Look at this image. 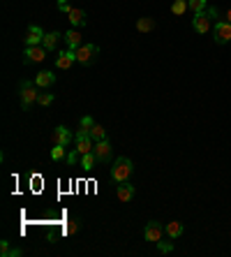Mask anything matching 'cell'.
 <instances>
[{
    "label": "cell",
    "mask_w": 231,
    "mask_h": 257,
    "mask_svg": "<svg viewBox=\"0 0 231 257\" xmlns=\"http://www.w3.org/2000/svg\"><path fill=\"white\" fill-rule=\"evenodd\" d=\"M136 30H139V33H151V30H155V19H151V17L136 19Z\"/></svg>",
    "instance_id": "d6986e66"
},
{
    "label": "cell",
    "mask_w": 231,
    "mask_h": 257,
    "mask_svg": "<svg viewBox=\"0 0 231 257\" xmlns=\"http://www.w3.org/2000/svg\"><path fill=\"white\" fill-rule=\"evenodd\" d=\"M79 230H81V220H79V218H74V220H70L67 225H65V234H70V236H72V234H77Z\"/></svg>",
    "instance_id": "484cf974"
},
{
    "label": "cell",
    "mask_w": 231,
    "mask_h": 257,
    "mask_svg": "<svg viewBox=\"0 0 231 257\" xmlns=\"http://www.w3.org/2000/svg\"><path fill=\"white\" fill-rule=\"evenodd\" d=\"M93 125H95V121H93V116H83V118L79 121V128H81V130H90Z\"/></svg>",
    "instance_id": "f1b7e54d"
},
{
    "label": "cell",
    "mask_w": 231,
    "mask_h": 257,
    "mask_svg": "<svg viewBox=\"0 0 231 257\" xmlns=\"http://www.w3.org/2000/svg\"><path fill=\"white\" fill-rule=\"evenodd\" d=\"M77 63V51L74 49H65L56 56V67L58 70H72V65Z\"/></svg>",
    "instance_id": "ba28073f"
},
{
    "label": "cell",
    "mask_w": 231,
    "mask_h": 257,
    "mask_svg": "<svg viewBox=\"0 0 231 257\" xmlns=\"http://www.w3.org/2000/svg\"><path fill=\"white\" fill-rule=\"evenodd\" d=\"M90 137H93V142L97 144V142H104V139H107V130H104V128H102V125H93V128H90Z\"/></svg>",
    "instance_id": "7402d4cb"
},
{
    "label": "cell",
    "mask_w": 231,
    "mask_h": 257,
    "mask_svg": "<svg viewBox=\"0 0 231 257\" xmlns=\"http://www.w3.org/2000/svg\"><path fill=\"white\" fill-rule=\"evenodd\" d=\"M51 139H54V144H60V146H70V142L74 139V134L70 132V128H67V125H58L54 132H51Z\"/></svg>",
    "instance_id": "4fadbf2b"
},
{
    "label": "cell",
    "mask_w": 231,
    "mask_h": 257,
    "mask_svg": "<svg viewBox=\"0 0 231 257\" xmlns=\"http://www.w3.org/2000/svg\"><path fill=\"white\" fill-rule=\"evenodd\" d=\"M62 40L67 42V49H74V51H77V49H79V46L83 44V35H81L77 28H70V30H67V33L62 35Z\"/></svg>",
    "instance_id": "9a60e30c"
},
{
    "label": "cell",
    "mask_w": 231,
    "mask_h": 257,
    "mask_svg": "<svg viewBox=\"0 0 231 257\" xmlns=\"http://www.w3.org/2000/svg\"><path fill=\"white\" fill-rule=\"evenodd\" d=\"M187 9H190V2H187V0H173V5H171V14L183 17Z\"/></svg>",
    "instance_id": "44dd1931"
},
{
    "label": "cell",
    "mask_w": 231,
    "mask_h": 257,
    "mask_svg": "<svg viewBox=\"0 0 231 257\" xmlns=\"http://www.w3.org/2000/svg\"><path fill=\"white\" fill-rule=\"evenodd\" d=\"M190 2V12L192 14H201L208 9V0H187Z\"/></svg>",
    "instance_id": "603a6c76"
},
{
    "label": "cell",
    "mask_w": 231,
    "mask_h": 257,
    "mask_svg": "<svg viewBox=\"0 0 231 257\" xmlns=\"http://www.w3.org/2000/svg\"><path fill=\"white\" fill-rule=\"evenodd\" d=\"M65 146H60V144H54V149H51V160L54 162H60V160H65Z\"/></svg>",
    "instance_id": "cb8c5ba5"
},
{
    "label": "cell",
    "mask_w": 231,
    "mask_h": 257,
    "mask_svg": "<svg viewBox=\"0 0 231 257\" xmlns=\"http://www.w3.org/2000/svg\"><path fill=\"white\" fill-rule=\"evenodd\" d=\"M97 53H99V46L97 44H90V42L86 44V42H83V44L77 49V63H79V65H83V67H88V65H93V63H95Z\"/></svg>",
    "instance_id": "3957f363"
},
{
    "label": "cell",
    "mask_w": 231,
    "mask_h": 257,
    "mask_svg": "<svg viewBox=\"0 0 231 257\" xmlns=\"http://www.w3.org/2000/svg\"><path fill=\"white\" fill-rule=\"evenodd\" d=\"M206 12H208V17L213 19V21H220V19H222V12H220L217 7H208Z\"/></svg>",
    "instance_id": "4dcf8cb0"
},
{
    "label": "cell",
    "mask_w": 231,
    "mask_h": 257,
    "mask_svg": "<svg viewBox=\"0 0 231 257\" xmlns=\"http://www.w3.org/2000/svg\"><path fill=\"white\" fill-rule=\"evenodd\" d=\"M37 95H39L37 84H33V81H28V79L21 81V86H19V98H21L23 111H28V109L33 107V102H37Z\"/></svg>",
    "instance_id": "7a4b0ae2"
},
{
    "label": "cell",
    "mask_w": 231,
    "mask_h": 257,
    "mask_svg": "<svg viewBox=\"0 0 231 257\" xmlns=\"http://www.w3.org/2000/svg\"><path fill=\"white\" fill-rule=\"evenodd\" d=\"M60 33L58 30H51V33H46L44 35V40H42V46H44L46 51L51 53V51H56V46H58V42H60Z\"/></svg>",
    "instance_id": "e0dca14e"
},
{
    "label": "cell",
    "mask_w": 231,
    "mask_h": 257,
    "mask_svg": "<svg viewBox=\"0 0 231 257\" xmlns=\"http://www.w3.org/2000/svg\"><path fill=\"white\" fill-rule=\"evenodd\" d=\"M157 250H160V253H164V255H167V253H173V241H157Z\"/></svg>",
    "instance_id": "83f0119b"
},
{
    "label": "cell",
    "mask_w": 231,
    "mask_h": 257,
    "mask_svg": "<svg viewBox=\"0 0 231 257\" xmlns=\"http://www.w3.org/2000/svg\"><path fill=\"white\" fill-rule=\"evenodd\" d=\"M58 9H60V12H65V14H70V12H72L74 7H72L67 0H58Z\"/></svg>",
    "instance_id": "1f68e13d"
},
{
    "label": "cell",
    "mask_w": 231,
    "mask_h": 257,
    "mask_svg": "<svg viewBox=\"0 0 231 257\" xmlns=\"http://www.w3.org/2000/svg\"><path fill=\"white\" fill-rule=\"evenodd\" d=\"M54 100H56L54 93H46V90H44V93H39V95H37V105H39V107H49Z\"/></svg>",
    "instance_id": "d4e9b609"
},
{
    "label": "cell",
    "mask_w": 231,
    "mask_h": 257,
    "mask_svg": "<svg viewBox=\"0 0 231 257\" xmlns=\"http://www.w3.org/2000/svg\"><path fill=\"white\" fill-rule=\"evenodd\" d=\"M213 40H215V44H229L231 42V23L229 21H224V19H220V21H215V26H213Z\"/></svg>",
    "instance_id": "277c9868"
},
{
    "label": "cell",
    "mask_w": 231,
    "mask_h": 257,
    "mask_svg": "<svg viewBox=\"0 0 231 257\" xmlns=\"http://www.w3.org/2000/svg\"><path fill=\"white\" fill-rule=\"evenodd\" d=\"M79 165L81 169H86V171H90V169H95V165H97V158H95V153L90 151V153H83L79 160Z\"/></svg>",
    "instance_id": "ffe728a7"
},
{
    "label": "cell",
    "mask_w": 231,
    "mask_h": 257,
    "mask_svg": "<svg viewBox=\"0 0 231 257\" xmlns=\"http://www.w3.org/2000/svg\"><path fill=\"white\" fill-rule=\"evenodd\" d=\"M134 195H136V188H134L130 181H123V183H118V186H116V197H118L120 202H125V204H127V202H132Z\"/></svg>",
    "instance_id": "8fae6325"
},
{
    "label": "cell",
    "mask_w": 231,
    "mask_h": 257,
    "mask_svg": "<svg viewBox=\"0 0 231 257\" xmlns=\"http://www.w3.org/2000/svg\"><path fill=\"white\" fill-rule=\"evenodd\" d=\"M67 17H70V23L74 28H81V26H86V23H88V14H86L83 9H79V7H74Z\"/></svg>",
    "instance_id": "2e32d148"
},
{
    "label": "cell",
    "mask_w": 231,
    "mask_h": 257,
    "mask_svg": "<svg viewBox=\"0 0 231 257\" xmlns=\"http://www.w3.org/2000/svg\"><path fill=\"white\" fill-rule=\"evenodd\" d=\"M21 255H23V250H21V248H12V250H9V257H21Z\"/></svg>",
    "instance_id": "d6a6232c"
},
{
    "label": "cell",
    "mask_w": 231,
    "mask_h": 257,
    "mask_svg": "<svg viewBox=\"0 0 231 257\" xmlns=\"http://www.w3.org/2000/svg\"><path fill=\"white\" fill-rule=\"evenodd\" d=\"M79 160H81V153L77 151V149H74V151H70V153H67V155H65V162H67L70 167H74V165H77Z\"/></svg>",
    "instance_id": "4316f807"
},
{
    "label": "cell",
    "mask_w": 231,
    "mask_h": 257,
    "mask_svg": "<svg viewBox=\"0 0 231 257\" xmlns=\"http://www.w3.org/2000/svg\"><path fill=\"white\" fill-rule=\"evenodd\" d=\"M9 250H12V246H9L7 239L0 241V257H9Z\"/></svg>",
    "instance_id": "f546056e"
},
{
    "label": "cell",
    "mask_w": 231,
    "mask_h": 257,
    "mask_svg": "<svg viewBox=\"0 0 231 257\" xmlns=\"http://www.w3.org/2000/svg\"><path fill=\"white\" fill-rule=\"evenodd\" d=\"M224 21H229V23H231V7L224 12Z\"/></svg>",
    "instance_id": "836d02e7"
},
{
    "label": "cell",
    "mask_w": 231,
    "mask_h": 257,
    "mask_svg": "<svg viewBox=\"0 0 231 257\" xmlns=\"http://www.w3.org/2000/svg\"><path fill=\"white\" fill-rule=\"evenodd\" d=\"M192 28H194L199 35H206V33H211V28H213V19L208 17V12L194 14V17H192Z\"/></svg>",
    "instance_id": "8992f818"
},
{
    "label": "cell",
    "mask_w": 231,
    "mask_h": 257,
    "mask_svg": "<svg viewBox=\"0 0 231 257\" xmlns=\"http://www.w3.org/2000/svg\"><path fill=\"white\" fill-rule=\"evenodd\" d=\"M164 230H167V234H169V239H180V236H183V232H185V227H183V222L180 220H171V222H167V227H164Z\"/></svg>",
    "instance_id": "ac0fdd59"
},
{
    "label": "cell",
    "mask_w": 231,
    "mask_h": 257,
    "mask_svg": "<svg viewBox=\"0 0 231 257\" xmlns=\"http://www.w3.org/2000/svg\"><path fill=\"white\" fill-rule=\"evenodd\" d=\"M74 149L83 155V153H90L95 149V142H93V137H90V130H81L74 134Z\"/></svg>",
    "instance_id": "5b68a950"
},
{
    "label": "cell",
    "mask_w": 231,
    "mask_h": 257,
    "mask_svg": "<svg viewBox=\"0 0 231 257\" xmlns=\"http://www.w3.org/2000/svg\"><path fill=\"white\" fill-rule=\"evenodd\" d=\"M35 84H37V88H42V90H46V88H51L56 84V74L51 70H42V72H37L35 74Z\"/></svg>",
    "instance_id": "5bb4252c"
},
{
    "label": "cell",
    "mask_w": 231,
    "mask_h": 257,
    "mask_svg": "<svg viewBox=\"0 0 231 257\" xmlns=\"http://www.w3.org/2000/svg\"><path fill=\"white\" fill-rule=\"evenodd\" d=\"M46 49L42 44L39 46H26V51H23V63L30 65V63H42L46 58Z\"/></svg>",
    "instance_id": "9c48e42d"
},
{
    "label": "cell",
    "mask_w": 231,
    "mask_h": 257,
    "mask_svg": "<svg viewBox=\"0 0 231 257\" xmlns=\"http://www.w3.org/2000/svg\"><path fill=\"white\" fill-rule=\"evenodd\" d=\"M93 153H95V158H97V165H107L109 160H111V144H109V139L95 144Z\"/></svg>",
    "instance_id": "7c38bea8"
},
{
    "label": "cell",
    "mask_w": 231,
    "mask_h": 257,
    "mask_svg": "<svg viewBox=\"0 0 231 257\" xmlns=\"http://www.w3.org/2000/svg\"><path fill=\"white\" fill-rule=\"evenodd\" d=\"M44 30L37 26V23H30L28 26V33H26V46H39L42 44V40H44Z\"/></svg>",
    "instance_id": "30bf717a"
},
{
    "label": "cell",
    "mask_w": 231,
    "mask_h": 257,
    "mask_svg": "<svg viewBox=\"0 0 231 257\" xmlns=\"http://www.w3.org/2000/svg\"><path fill=\"white\" fill-rule=\"evenodd\" d=\"M134 174V162L130 158H116L114 165H111V181L114 183H123V181H130V176Z\"/></svg>",
    "instance_id": "6da1fadb"
},
{
    "label": "cell",
    "mask_w": 231,
    "mask_h": 257,
    "mask_svg": "<svg viewBox=\"0 0 231 257\" xmlns=\"http://www.w3.org/2000/svg\"><path fill=\"white\" fill-rule=\"evenodd\" d=\"M164 232H167V230L162 227V222L151 220V222H146V227H143V239L157 243V241L162 239V234H164Z\"/></svg>",
    "instance_id": "52a82bcc"
}]
</instances>
